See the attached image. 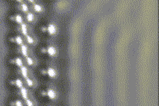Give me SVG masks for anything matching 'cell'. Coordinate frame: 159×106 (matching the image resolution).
Masks as SVG:
<instances>
[{"label":"cell","instance_id":"4","mask_svg":"<svg viewBox=\"0 0 159 106\" xmlns=\"http://www.w3.org/2000/svg\"><path fill=\"white\" fill-rule=\"evenodd\" d=\"M17 52H18L19 54L24 58V57H26L28 55H30V49L28 47L27 44H23L18 46V48H17Z\"/></svg>","mask_w":159,"mask_h":106},{"label":"cell","instance_id":"23","mask_svg":"<svg viewBox=\"0 0 159 106\" xmlns=\"http://www.w3.org/2000/svg\"><path fill=\"white\" fill-rule=\"evenodd\" d=\"M14 1L18 2V3H21V2H24V0H14Z\"/></svg>","mask_w":159,"mask_h":106},{"label":"cell","instance_id":"10","mask_svg":"<svg viewBox=\"0 0 159 106\" xmlns=\"http://www.w3.org/2000/svg\"><path fill=\"white\" fill-rule=\"evenodd\" d=\"M45 70H46L45 75L48 76L51 79H55L56 77H58V71H57V69L55 68H53V67H48L47 69H45Z\"/></svg>","mask_w":159,"mask_h":106},{"label":"cell","instance_id":"7","mask_svg":"<svg viewBox=\"0 0 159 106\" xmlns=\"http://www.w3.org/2000/svg\"><path fill=\"white\" fill-rule=\"evenodd\" d=\"M16 9L18 10L19 12H21V13L26 14L27 12H29L30 11V7L26 2H21V3H18V4L16 6Z\"/></svg>","mask_w":159,"mask_h":106},{"label":"cell","instance_id":"14","mask_svg":"<svg viewBox=\"0 0 159 106\" xmlns=\"http://www.w3.org/2000/svg\"><path fill=\"white\" fill-rule=\"evenodd\" d=\"M45 97H47L49 100H55L57 97H58V93L56 92L55 89H53L52 88H48L46 91H45Z\"/></svg>","mask_w":159,"mask_h":106},{"label":"cell","instance_id":"16","mask_svg":"<svg viewBox=\"0 0 159 106\" xmlns=\"http://www.w3.org/2000/svg\"><path fill=\"white\" fill-rule=\"evenodd\" d=\"M24 62H26V64L29 66H34L36 65L35 60L30 55H28L26 57H24Z\"/></svg>","mask_w":159,"mask_h":106},{"label":"cell","instance_id":"1","mask_svg":"<svg viewBox=\"0 0 159 106\" xmlns=\"http://www.w3.org/2000/svg\"><path fill=\"white\" fill-rule=\"evenodd\" d=\"M16 31L19 34H21L22 36H26L27 34H30L31 32V27L28 23L22 22L16 27Z\"/></svg>","mask_w":159,"mask_h":106},{"label":"cell","instance_id":"17","mask_svg":"<svg viewBox=\"0 0 159 106\" xmlns=\"http://www.w3.org/2000/svg\"><path fill=\"white\" fill-rule=\"evenodd\" d=\"M24 42L27 45H33L35 43V39H34L33 36L27 34V35L24 36Z\"/></svg>","mask_w":159,"mask_h":106},{"label":"cell","instance_id":"20","mask_svg":"<svg viewBox=\"0 0 159 106\" xmlns=\"http://www.w3.org/2000/svg\"><path fill=\"white\" fill-rule=\"evenodd\" d=\"M24 104L25 105H26V106H33L34 105V102L32 101V100L30 99V98H26V99H25L24 100Z\"/></svg>","mask_w":159,"mask_h":106},{"label":"cell","instance_id":"5","mask_svg":"<svg viewBox=\"0 0 159 106\" xmlns=\"http://www.w3.org/2000/svg\"><path fill=\"white\" fill-rule=\"evenodd\" d=\"M58 27L54 23H49L45 27V32L50 36H54L58 33Z\"/></svg>","mask_w":159,"mask_h":106},{"label":"cell","instance_id":"19","mask_svg":"<svg viewBox=\"0 0 159 106\" xmlns=\"http://www.w3.org/2000/svg\"><path fill=\"white\" fill-rule=\"evenodd\" d=\"M23 101H21L19 99H17L15 101H14L11 102V105H14V106H22L23 105Z\"/></svg>","mask_w":159,"mask_h":106},{"label":"cell","instance_id":"2","mask_svg":"<svg viewBox=\"0 0 159 106\" xmlns=\"http://www.w3.org/2000/svg\"><path fill=\"white\" fill-rule=\"evenodd\" d=\"M41 52L43 54H47L50 58H55L58 55V49L53 46H49L47 47H43L41 49Z\"/></svg>","mask_w":159,"mask_h":106},{"label":"cell","instance_id":"9","mask_svg":"<svg viewBox=\"0 0 159 106\" xmlns=\"http://www.w3.org/2000/svg\"><path fill=\"white\" fill-rule=\"evenodd\" d=\"M9 41L14 44L17 45V46H20L24 43V38L22 35H16L14 37H11L9 38Z\"/></svg>","mask_w":159,"mask_h":106},{"label":"cell","instance_id":"21","mask_svg":"<svg viewBox=\"0 0 159 106\" xmlns=\"http://www.w3.org/2000/svg\"><path fill=\"white\" fill-rule=\"evenodd\" d=\"M26 2L30 3V4H33V3H36V2H38V0H26Z\"/></svg>","mask_w":159,"mask_h":106},{"label":"cell","instance_id":"18","mask_svg":"<svg viewBox=\"0 0 159 106\" xmlns=\"http://www.w3.org/2000/svg\"><path fill=\"white\" fill-rule=\"evenodd\" d=\"M25 84L26 85L28 88H33L34 86V85H35V82L33 81L30 77H26V78H25Z\"/></svg>","mask_w":159,"mask_h":106},{"label":"cell","instance_id":"11","mask_svg":"<svg viewBox=\"0 0 159 106\" xmlns=\"http://www.w3.org/2000/svg\"><path fill=\"white\" fill-rule=\"evenodd\" d=\"M10 20L11 22H14L17 23V24H21L22 22H24V17L20 14H13L10 17Z\"/></svg>","mask_w":159,"mask_h":106},{"label":"cell","instance_id":"8","mask_svg":"<svg viewBox=\"0 0 159 106\" xmlns=\"http://www.w3.org/2000/svg\"><path fill=\"white\" fill-rule=\"evenodd\" d=\"M18 95L19 97H21L23 100L26 99V98H29L30 97V91L29 89L26 87L22 86V88H18Z\"/></svg>","mask_w":159,"mask_h":106},{"label":"cell","instance_id":"15","mask_svg":"<svg viewBox=\"0 0 159 106\" xmlns=\"http://www.w3.org/2000/svg\"><path fill=\"white\" fill-rule=\"evenodd\" d=\"M24 19L26 21L27 23H33L35 22L36 20V15L35 14L32 12V11H29L26 14H25Z\"/></svg>","mask_w":159,"mask_h":106},{"label":"cell","instance_id":"22","mask_svg":"<svg viewBox=\"0 0 159 106\" xmlns=\"http://www.w3.org/2000/svg\"><path fill=\"white\" fill-rule=\"evenodd\" d=\"M40 73H41V74H42V75L45 76V73H46V70H45V69H41Z\"/></svg>","mask_w":159,"mask_h":106},{"label":"cell","instance_id":"3","mask_svg":"<svg viewBox=\"0 0 159 106\" xmlns=\"http://www.w3.org/2000/svg\"><path fill=\"white\" fill-rule=\"evenodd\" d=\"M16 73L20 77H22L23 79L30 77V70L28 67L24 66V65L22 66L18 67V69L16 71Z\"/></svg>","mask_w":159,"mask_h":106},{"label":"cell","instance_id":"12","mask_svg":"<svg viewBox=\"0 0 159 106\" xmlns=\"http://www.w3.org/2000/svg\"><path fill=\"white\" fill-rule=\"evenodd\" d=\"M10 63L12 65H14L15 66H17L18 68V67L22 66L24 65V60L22 59L21 57H16V58H11L10 60Z\"/></svg>","mask_w":159,"mask_h":106},{"label":"cell","instance_id":"6","mask_svg":"<svg viewBox=\"0 0 159 106\" xmlns=\"http://www.w3.org/2000/svg\"><path fill=\"white\" fill-rule=\"evenodd\" d=\"M30 10H31V11L33 12V13L41 14L44 11V7H43V6H42V4L36 2V3L31 4L30 7Z\"/></svg>","mask_w":159,"mask_h":106},{"label":"cell","instance_id":"13","mask_svg":"<svg viewBox=\"0 0 159 106\" xmlns=\"http://www.w3.org/2000/svg\"><path fill=\"white\" fill-rule=\"evenodd\" d=\"M10 85L17 88H20L22 86H24V82L21 78H15V79L11 80L10 82Z\"/></svg>","mask_w":159,"mask_h":106}]
</instances>
